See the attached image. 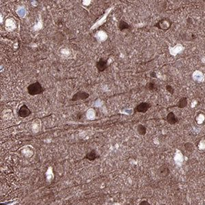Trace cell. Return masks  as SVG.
<instances>
[{
    "label": "cell",
    "mask_w": 205,
    "mask_h": 205,
    "mask_svg": "<svg viewBox=\"0 0 205 205\" xmlns=\"http://www.w3.org/2000/svg\"><path fill=\"white\" fill-rule=\"evenodd\" d=\"M27 92L31 96H36L42 94L45 90L42 84L39 82H35L32 84H30L27 86Z\"/></svg>",
    "instance_id": "6da1fadb"
},
{
    "label": "cell",
    "mask_w": 205,
    "mask_h": 205,
    "mask_svg": "<svg viewBox=\"0 0 205 205\" xmlns=\"http://www.w3.org/2000/svg\"><path fill=\"white\" fill-rule=\"evenodd\" d=\"M90 97V94L88 92H85V91H78L76 93L73 95L71 101H84L88 99Z\"/></svg>",
    "instance_id": "7a4b0ae2"
},
{
    "label": "cell",
    "mask_w": 205,
    "mask_h": 205,
    "mask_svg": "<svg viewBox=\"0 0 205 205\" xmlns=\"http://www.w3.org/2000/svg\"><path fill=\"white\" fill-rule=\"evenodd\" d=\"M151 107V103L147 102L140 103L139 104L136 105V107L134 108V113H146L149 109Z\"/></svg>",
    "instance_id": "3957f363"
},
{
    "label": "cell",
    "mask_w": 205,
    "mask_h": 205,
    "mask_svg": "<svg viewBox=\"0 0 205 205\" xmlns=\"http://www.w3.org/2000/svg\"><path fill=\"white\" fill-rule=\"evenodd\" d=\"M96 67L99 73H103L108 67V60L104 58H100L96 62Z\"/></svg>",
    "instance_id": "277c9868"
},
{
    "label": "cell",
    "mask_w": 205,
    "mask_h": 205,
    "mask_svg": "<svg viewBox=\"0 0 205 205\" xmlns=\"http://www.w3.org/2000/svg\"><path fill=\"white\" fill-rule=\"evenodd\" d=\"M32 111L27 107V105H23L20 107L19 111H18V116L20 118H27L29 116L31 115Z\"/></svg>",
    "instance_id": "5b68a950"
},
{
    "label": "cell",
    "mask_w": 205,
    "mask_h": 205,
    "mask_svg": "<svg viewBox=\"0 0 205 205\" xmlns=\"http://www.w3.org/2000/svg\"><path fill=\"white\" fill-rule=\"evenodd\" d=\"M170 173V170L167 166L163 165L160 166L157 170V174L160 177L166 178L168 176Z\"/></svg>",
    "instance_id": "8992f818"
},
{
    "label": "cell",
    "mask_w": 205,
    "mask_h": 205,
    "mask_svg": "<svg viewBox=\"0 0 205 205\" xmlns=\"http://www.w3.org/2000/svg\"><path fill=\"white\" fill-rule=\"evenodd\" d=\"M100 158V155L97 153L96 151L94 150H92V151L89 152V153H86V155H85L84 159L88 160L90 161H94V160Z\"/></svg>",
    "instance_id": "52a82bcc"
},
{
    "label": "cell",
    "mask_w": 205,
    "mask_h": 205,
    "mask_svg": "<svg viewBox=\"0 0 205 205\" xmlns=\"http://www.w3.org/2000/svg\"><path fill=\"white\" fill-rule=\"evenodd\" d=\"M166 121L168 122V123L170 124V125H174V124L177 123L178 122V120L175 114L173 112H170L166 116Z\"/></svg>",
    "instance_id": "ba28073f"
},
{
    "label": "cell",
    "mask_w": 205,
    "mask_h": 205,
    "mask_svg": "<svg viewBox=\"0 0 205 205\" xmlns=\"http://www.w3.org/2000/svg\"><path fill=\"white\" fill-rule=\"evenodd\" d=\"M118 29L120 31L123 32L125 30H127L130 29V25L129 23L124 21V20H120L118 23Z\"/></svg>",
    "instance_id": "9c48e42d"
},
{
    "label": "cell",
    "mask_w": 205,
    "mask_h": 205,
    "mask_svg": "<svg viewBox=\"0 0 205 205\" xmlns=\"http://www.w3.org/2000/svg\"><path fill=\"white\" fill-rule=\"evenodd\" d=\"M188 103V101H187V98H186V97H182V98H180L179 99V101H178V102L177 104L176 105V106L178 107V108H184V107H185L187 105Z\"/></svg>",
    "instance_id": "30bf717a"
},
{
    "label": "cell",
    "mask_w": 205,
    "mask_h": 205,
    "mask_svg": "<svg viewBox=\"0 0 205 205\" xmlns=\"http://www.w3.org/2000/svg\"><path fill=\"white\" fill-rule=\"evenodd\" d=\"M137 131L139 135H145L147 133V128L144 125H138L137 127Z\"/></svg>",
    "instance_id": "8fae6325"
},
{
    "label": "cell",
    "mask_w": 205,
    "mask_h": 205,
    "mask_svg": "<svg viewBox=\"0 0 205 205\" xmlns=\"http://www.w3.org/2000/svg\"><path fill=\"white\" fill-rule=\"evenodd\" d=\"M145 88L148 90L154 91L157 89V86H156L155 83H154L153 82H148L147 85H146Z\"/></svg>",
    "instance_id": "7c38bea8"
},
{
    "label": "cell",
    "mask_w": 205,
    "mask_h": 205,
    "mask_svg": "<svg viewBox=\"0 0 205 205\" xmlns=\"http://www.w3.org/2000/svg\"><path fill=\"white\" fill-rule=\"evenodd\" d=\"M185 148L187 151L192 152L194 150V145L190 142H187L185 144Z\"/></svg>",
    "instance_id": "4fadbf2b"
},
{
    "label": "cell",
    "mask_w": 205,
    "mask_h": 205,
    "mask_svg": "<svg viewBox=\"0 0 205 205\" xmlns=\"http://www.w3.org/2000/svg\"><path fill=\"white\" fill-rule=\"evenodd\" d=\"M166 90H167L168 92L170 93V94H174V89L172 86H170V85H167V86H166Z\"/></svg>",
    "instance_id": "5bb4252c"
},
{
    "label": "cell",
    "mask_w": 205,
    "mask_h": 205,
    "mask_svg": "<svg viewBox=\"0 0 205 205\" xmlns=\"http://www.w3.org/2000/svg\"><path fill=\"white\" fill-rule=\"evenodd\" d=\"M138 205H151L147 200H142Z\"/></svg>",
    "instance_id": "9a60e30c"
},
{
    "label": "cell",
    "mask_w": 205,
    "mask_h": 205,
    "mask_svg": "<svg viewBox=\"0 0 205 205\" xmlns=\"http://www.w3.org/2000/svg\"><path fill=\"white\" fill-rule=\"evenodd\" d=\"M150 76L153 78H157V74H156L155 72H151V74H150Z\"/></svg>",
    "instance_id": "2e32d148"
},
{
    "label": "cell",
    "mask_w": 205,
    "mask_h": 205,
    "mask_svg": "<svg viewBox=\"0 0 205 205\" xmlns=\"http://www.w3.org/2000/svg\"><path fill=\"white\" fill-rule=\"evenodd\" d=\"M163 205H166V204H163Z\"/></svg>",
    "instance_id": "e0dca14e"
}]
</instances>
